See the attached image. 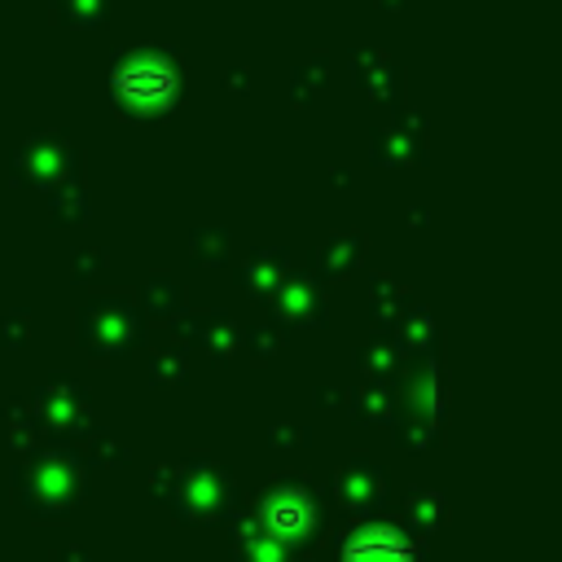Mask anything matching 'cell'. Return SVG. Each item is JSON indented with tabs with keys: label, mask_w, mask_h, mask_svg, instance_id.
<instances>
[{
	"label": "cell",
	"mask_w": 562,
	"mask_h": 562,
	"mask_svg": "<svg viewBox=\"0 0 562 562\" xmlns=\"http://www.w3.org/2000/svg\"><path fill=\"white\" fill-rule=\"evenodd\" d=\"M347 562H408V549L400 544L395 531H364L347 549Z\"/></svg>",
	"instance_id": "obj_1"
}]
</instances>
